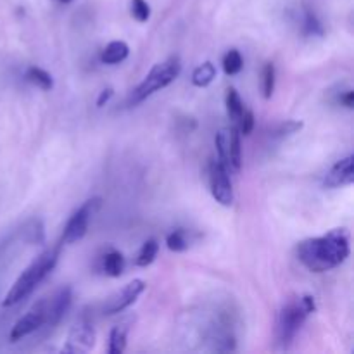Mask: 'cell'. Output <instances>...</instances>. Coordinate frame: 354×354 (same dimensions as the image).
Wrapping results in <instances>:
<instances>
[{"label":"cell","mask_w":354,"mask_h":354,"mask_svg":"<svg viewBox=\"0 0 354 354\" xmlns=\"http://www.w3.org/2000/svg\"><path fill=\"white\" fill-rule=\"evenodd\" d=\"M209 187L216 203H220L221 206H232L234 204L235 196L230 171L218 159L211 161L209 165Z\"/></svg>","instance_id":"52a82bcc"},{"label":"cell","mask_w":354,"mask_h":354,"mask_svg":"<svg viewBox=\"0 0 354 354\" xmlns=\"http://www.w3.org/2000/svg\"><path fill=\"white\" fill-rule=\"evenodd\" d=\"M216 78V68H214L213 62L206 61L203 64L197 66L192 73V83L199 88H204V86L211 85Z\"/></svg>","instance_id":"2e32d148"},{"label":"cell","mask_w":354,"mask_h":354,"mask_svg":"<svg viewBox=\"0 0 354 354\" xmlns=\"http://www.w3.org/2000/svg\"><path fill=\"white\" fill-rule=\"evenodd\" d=\"M349 252V234L344 228H334L320 237L306 239L296 248L297 259L313 273H325L337 268L348 259Z\"/></svg>","instance_id":"6da1fadb"},{"label":"cell","mask_w":354,"mask_h":354,"mask_svg":"<svg viewBox=\"0 0 354 354\" xmlns=\"http://www.w3.org/2000/svg\"><path fill=\"white\" fill-rule=\"evenodd\" d=\"M127 349V328L114 327L109 334V354H121Z\"/></svg>","instance_id":"44dd1931"},{"label":"cell","mask_w":354,"mask_h":354,"mask_svg":"<svg viewBox=\"0 0 354 354\" xmlns=\"http://www.w3.org/2000/svg\"><path fill=\"white\" fill-rule=\"evenodd\" d=\"M93 344H95V332H93V328L88 324H80L69 332L68 346L64 348V351L83 353L92 349Z\"/></svg>","instance_id":"7c38bea8"},{"label":"cell","mask_w":354,"mask_h":354,"mask_svg":"<svg viewBox=\"0 0 354 354\" xmlns=\"http://www.w3.org/2000/svg\"><path fill=\"white\" fill-rule=\"evenodd\" d=\"M59 2H62V3H69V2H73V0H59Z\"/></svg>","instance_id":"f546056e"},{"label":"cell","mask_w":354,"mask_h":354,"mask_svg":"<svg viewBox=\"0 0 354 354\" xmlns=\"http://www.w3.org/2000/svg\"><path fill=\"white\" fill-rule=\"evenodd\" d=\"M225 104H227L228 118H230V120H232V123L237 124L239 118H241L242 113H244L245 106H244V102H242V99H241V95H239V92L234 88V86H230V88L227 90Z\"/></svg>","instance_id":"e0dca14e"},{"label":"cell","mask_w":354,"mask_h":354,"mask_svg":"<svg viewBox=\"0 0 354 354\" xmlns=\"http://www.w3.org/2000/svg\"><path fill=\"white\" fill-rule=\"evenodd\" d=\"M275 82H277V71L273 62H266L263 66L261 71V92L265 99H272L273 92H275Z\"/></svg>","instance_id":"d6986e66"},{"label":"cell","mask_w":354,"mask_h":354,"mask_svg":"<svg viewBox=\"0 0 354 354\" xmlns=\"http://www.w3.org/2000/svg\"><path fill=\"white\" fill-rule=\"evenodd\" d=\"M337 102L341 104V106H344L346 109H353L354 107V92L351 88L344 90V92H341V95L337 97Z\"/></svg>","instance_id":"83f0119b"},{"label":"cell","mask_w":354,"mask_h":354,"mask_svg":"<svg viewBox=\"0 0 354 354\" xmlns=\"http://www.w3.org/2000/svg\"><path fill=\"white\" fill-rule=\"evenodd\" d=\"M158 252H159V244L156 239H149L142 244L140 251H138L137 258H135V265L140 266V268H147L149 265L154 263V259L158 258Z\"/></svg>","instance_id":"ac0fdd59"},{"label":"cell","mask_w":354,"mask_h":354,"mask_svg":"<svg viewBox=\"0 0 354 354\" xmlns=\"http://www.w3.org/2000/svg\"><path fill=\"white\" fill-rule=\"evenodd\" d=\"M234 127H237L239 133L241 135H251L252 128H254V113L245 107L244 113H242V116L239 118L237 124H234Z\"/></svg>","instance_id":"4316f807"},{"label":"cell","mask_w":354,"mask_h":354,"mask_svg":"<svg viewBox=\"0 0 354 354\" xmlns=\"http://www.w3.org/2000/svg\"><path fill=\"white\" fill-rule=\"evenodd\" d=\"M315 311H317V301L310 294L287 299V303L280 310L279 318H277V344L283 349L289 348L294 339H296V335L299 334L301 328H303L304 322Z\"/></svg>","instance_id":"3957f363"},{"label":"cell","mask_w":354,"mask_h":354,"mask_svg":"<svg viewBox=\"0 0 354 354\" xmlns=\"http://www.w3.org/2000/svg\"><path fill=\"white\" fill-rule=\"evenodd\" d=\"M304 123L303 121H297V120H286L282 123L275 124V128L272 130V135L277 138H283V137H289V135L294 133H299L303 130Z\"/></svg>","instance_id":"7402d4cb"},{"label":"cell","mask_w":354,"mask_h":354,"mask_svg":"<svg viewBox=\"0 0 354 354\" xmlns=\"http://www.w3.org/2000/svg\"><path fill=\"white\" fill-rule=\"evenodd\" d=\"M24 78H26V82H30L31 85L38 86L40 90H45V92L54 88V78H52L50 73H47L41 68H37V66H30V68L26 69V73H24Z\"/></svg>","instance_id":"9a60e30c"},{"label":"cell","mask_w":354,"mask_h":354,"mask_svg":"<svg viewBox=\"0 0 354 354\" xmlns=\"http://www.w3.org/2000/svg\"><path fill=\"white\" fill-rule=\"evenodd\" d=\"M124 270V258L118 249L109 248L100 256V272L107 277H120Z\"/></svg>","instance_id":"4fadbf2b"},{"label":"cell","mask_w":354,"mask_h":354,"mask_svg":"<svg viewBox=\"0 0 354 354\" xmlns=\"http://www.w3.org/2000/svg\"><path fill=\"white\" fill-rule=\"evenodd\" d=\"M180 71H182V62H180L178 55H171V57H168L166 61L156 64L154 68L147 73V76L135 86L133 92L128 97L127 104L130 107L138 106V104L144 102L145 99L154 95L156 92L171 85V83L178 78Z\"/></svg>","instance_id":"277c9868"},{"label":"cell","mask_w":354,"mask_h":354,"mask_svg":"<svg viewBox=\"0 0 354 354\" xmlns=\"http://www.w3.org/2000/svg\"><path fill=\"white\" fill-rule=\"evenodd\" d=\"M100 206H102V199H100V197H92V199L85 201V203L69 216L68 223H66L64 230H62V244L71 245L76 244L78 241H82L86 235V230H88L90 220L95 216V213L100 209Z\"/></svg>","instance_id":"5b68a950"},{"label":"cell","mask_w":354,"mask_h":354,"mask_svg":"<svg viewBox=\"0 0 354 354\" xmlns=\"http://www.w3.org/2000/svg\"><path fill=\"white\" fill-rule=\"evenodd\" d=\"M303 33L306 35V37H322V35H324V26H322L320 19H318L315 12H310V10H308V12L304 14Z\"/></svg>","instance_id":"603a6c76"},{"label":"cell","mask_w":354,"mask_h":354,"mask_svg":"<svg viewBox=\"0 0 354 354\" xmlns=\"http://www.w3.org/2000/svg\"><path fill=\"white\" fill-rule=\"evenodd\" d=\"M45 325V306H44V301H40L38 304H35L33 310L28 311L26 315L19 318V320L14 324L12 330H10L9 339L12 342L21 341V339L28 337L30 334L37 332L38 328L44 327Z\"/></svg>","instance_id":"9c48e42d"},{"label":"cell","mask_w":354,"mask_h":354,"mask_svg":"<svg viewBox=\"0 0 354 354\" xmlns=\"http://www.w3.org/2000/svg\"><path fill=\"white\" fill-rule=\"evenodd\" d=\"M145 282L144 280H131L130 283L123 287L121 290H118L116 294L109 297L104 304V313L106 315H116L124 311L127 308H130L135 301L140 297V294L145 290Z\"/></svg>","instance_id":"ba28073f"},{"label":"cell","mask_w":354,"mask_h":354,"mask_svg":"<svg viewBox=\"0 0 354 354\" xmlns=\"http://www.w3.org/2000/svg\"><path fill=\"white\" fill-rule=\"evenodd\" d=\"M218 151V161L225 166L230 173L241 171L242 166V147L241 133L237 127L221 128L214 138Z\"/></svg>","instance_id":"8992f818"},{"label":"cell","mask_w":354,"mask_h":354,"mask_svg":"<svg viewBox=\"0 0 354 354\" xmlns=\"http://www.w3.org/2000/svg\"><path fill=\"white\" fill-rule=\"evenodd\" d=\"M354 182V156H346L335 162L327 171L324 178L325 189H339V187L351 185Z\"/></svg>","instance_id":"8fae6325"},{"label":"cell","mask_w":354,"mask_h":354,"mask_svg":"<svg viewBox=\"0 0 354 354\" xmlns=\"http://www.w3.org/2000/svg\"><path fill=\"white\" fill-rule=\"evenodd\" d=\"M45 239V232H44V223L41 220H31L30 227H28V242L30 244H41Z\"/></svg>","instance_id":"484cf974"},{"label":"cell","mask_w":354,"mask_h":354,"mask_svg":"<svg viewBox=\"0 0 354 354\" xmlns=\"http://www.w3.org/2000/svg\"><path fill=\"white\" fill-rule=\"evenodd\" d=\"M131 16L138 23H145L151 17V6L145 0H131Z\"/></svg>","instance_id":"d4e9b609"},{"label":"cell","mask_w":354,"mask_h":354,"mask_svg":"<svg viewBox=\"0 0 354 354\" xmlns=\"http://www.w3.org/2000/svg\"><path fill=\"white\" fill-rule=\"evenodd\" d=\"M221 64H223L225 75L235 76L242 71V68H244V59H242L241 52L232 48V50H228L227 54H225L223 62H221Z\"/></svg>","instance_id":"ffe728a7"},{"label":"cell","mask_w":354,"mask_h":354,"mask_svg":"<svg viewBox=\"0 0 354 354\" xmlns=\"http://www.w3.org/2000/svg\"><path fill=\"white\" fill-rule=\"evenodd\" d=\"M59 261V249L52 248L47 251L41 252L33 263H31L28 268H24V272L17 277V280L14 282V286L10 287L9 292L6 294L2 301L3 308H10L19 304L21 301H24L26 297H30L35 292L38 286L47 279L52 273V270L55 268Z\"/></svg>","instance_id":"7a4b0ae2"},{"label":"cell","mask_w":354,"mask_h":354,"mask_svg":"<svg viewBox=\"0 0 354 354\" xmlns=\"http://www.w3.org/2000/svg\"><path fill=\"white\" fill-rule=\"evenodd\" d=\"M128 54H130V47H128L127 41L114 40L106 45V48L100 54V61L104 64H120L128 57Z\"/></svg>","instance_id":"5bb4252c"},{"label":"cell","mask_w":354,"mask_h":354,"mask_svg":"<svg viewBox=\"0 0 354 354\" xmlns=\"http://www.w3.org/2000/svg\"><path fill=\"white\" fill-rule=\"evenodd\" d=\"M166 245L169 251L173 252H183L189 249V239H187L183 230H173L171 234L166 237Z\"/></svg>","instance_id":"cb8c5ba5"},{"label":"cell","mask_w":354,"mask_h":354,"mask_svg":"<svg viewBox=\"0 0 354 354\" xmlns=\"http://www.w3.org/2000/svg\"><path fill=\"white\" fill-rule=\"evenodd\" d=\"M73 290L71 287H61L50 299H44L45 306V325L55 327L64 318L71 308Z\"/></svg>","instance_id":"30bf717a"},{"label":"cell","mask_w":354,"mask_h":354,"mask_svg":"<svg viewBox=\"0 0 354 354\" xmlns=\"http://www.w3.org/2000/svg\"><path fill=\"white\" fill-rule=\"evenodd\" d=\"M114 95V90L111 88H106V90H102V92H100V95H99V99H97V107H102V106H106L107 102H109L111 100V97Z\"/></svg>","instance_id":"f1b7e54d"}]
</instances>
